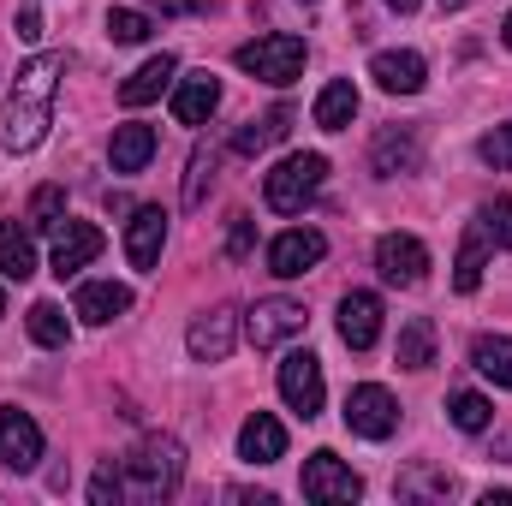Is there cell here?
Masks as SVG:
<instances>
[{
    "label": "cell",
    "instance_id": "cell-1",
    "mask_svg": "<svg viewBox=\"0 0 512 506\" xmlns=\"http://www.w3.org/2000/svg\"><path fill=\"white\" fill-rule=\"evenodd\" d=\"M60 78H66V54H36L30 66H18V78H12V90H6V102H0V149L30 155V149L48 137Z\"/></svg>",
    "mask_w": 512,
    "mask_h": 506
},
{
    "label": "cell",
    "instance_id": "cell-2",
    "mask_svg": "<svg viewBox=\"0 0 512 506\" xmlns=\"http://www.w3.org/2000/svg\"><path fill=\"white\" fill-rule=\"evenodd\" d=\"M120 477H126L131 501H167V495L179 489V477H185V453H179V441L149 435V441H137V447L126 453Z\"/></svg>",
    "mask_w": 512,
    "mask_h": 506
},
{
    "label": "cell",
    "instance_id": "cell-3",
    "mask_svg": "<svg viewBox=\"0 0 512 506\" xmlns=\"http://www.w3.org/2000/svg\"><path fill=\"white\" fill-rule=\"evenodd\" d=\"M322 179H328V161H322V155H286V161L262 179V197H268L274 215H304V209L316 203Z\"/></svg>",
    "mask_w": 512,
    "mask_h": 506
},
{
    "label": "cell",
    "instance_id": "cell-4",
    "mask_svg": "<svg viewBox=\"0 0 512 506\" xmlns=\"http://www.w3.org/2000/svg\"><path fill=\"white\" fill-rule=\"evenodd\" d=\"M239 72H251V78H262V84H292L298 72H304V36H292V30H268V36H256V42H245L239 54Z\"/></svg>",
    "mask_w": 512,
    "mask_h": 506
},
{
    "label": "cell",
    "instance_id": "cell-5",
    "mask_svg": "<svg viewBox=\"0 0 512 506\" xmlns=\"http://www.w3.org/2000/svg\"><path fill=\"white\" fill-rule=\"evenodd\" d=\"M346 429L364 435V441H387V435L399 429V405H393V393L376 387V381L352 387V393H346Z\"/></svg>",
    "mask_w": 512,
    "mask_h": 506
},
{
    "label": "cell",
    "instance_id": "cell-6",
    "mask_svg": "<svg viewBox=\"0 0 512 506\" xmlns=\"http://www.w3.org/2000/svg\"><path fill=\"white\" fill-rule=\"evenodd\" d=\"M280 399L310 423V417L322 411V399H328V387H322V358H310V352H286V364H280Z\"/></svg>",
    "mask_w": 512,
    "mask_h": 506
},
{
    "label": "cell",
    "instance_id": "cell-7",
    "mask_svg": "<svg viewBox=\"0 0 512 506\" xmlns=\"http://www.w3.org/2000/svg\"><path fill=\"white\" fill-rule=\"evenodd\" d=\"M310 328V310L298 304V298H262L251 310V346L256 352H268V346H286L292 334H304Z\"/></svg>",
    "mask_w": 512,
    "mask_h": 506
},
{
    "label": "cell",
    "instance_id": "cell-8",
    "mask_svg": "<svg viewBox=\"0 0 512 506\" xmlns=\"http://www.w3.org/2000/svg\"><path fill=\"white\" fill-rule=\"evenodd\" d=\"M0 465L6 471H36L42 465V429L18 405H0Z\"/></svg>",
    "mask_w": 512,
    "mask_h": 506
},
{
    "label": "cell",
    "instance_id": "cell-9",
    "mask_svg": "<svg viewBox=\"0 0 512 506\" xmlns=\"http://www.w3.org/2000/svg\"><path fill=\"white\" fill-rule=\"evenodd\" d=\"M364 495V483H358V471L352 465H340L334 453H310L304 459V501H358Z\"/></svg>",
    "mask_w": 512,
    "mask_h": 506
},
{
    "label": "cell",
    "instance_id": "cell-10",
    "mask_svg": "<svg viewBox=\"0 0 512 506\" xmlns=\"http://www.w3.org/2000/svg\"><path fill=\"white\" fill-rule=\"evenodd\" d=\"M376 268H382L387 286H423L429 280V251L411 233H387L382 245H376Z\"/></svg>",
    "mask_w": 512,
    "mask_h": 506
},
{
    "label": "cell",
    "instance_id": "cell-11",
    "mask_svg": "<svg viewBox=\"0 0 512 506\" xmlns=\"http://www.w3.org/2000/svg\"><path fill=\"white\" fill-rule=\"evenodd\" d=\"M322 256H328V239H322L316 227H292V233H280V239L268 245V274L298 280V274H310Z\"/></svg>",
    "mask_w": 512,
    "mask_h": 506
},
{
    "label": "cell",
    "instance_id": "cell-12",
    "mask_svg": "<svg viewBox=\"0 0 512 506\" xmlns=\"http://www.w3.org/2000/svg\"><path fill=\"white\" fill-rule=\"evenodd\" d=\"M233 340H239V310H203L197 322H191V334H185V346H191V358L197 364H221V358H233Z\"/></svg>",
    "mask_w": 512,
    "mask_h": 506
},
{
    "label": "cell",
    "instance_id": "cell-13",
    "mask_svg": "<svg viewBox=\"0 0 512 506\" xmlns=\"http://www.w3.org/2000/svg\"><path fill=\"white\" fill-rule=\"evenodd\" d=\"M340 340L352 352H370L382 340V298L376 292H346L340 298Z\"/></svg>",
    "mask_w": 512,
    "mask_h": 506
},
{
    "label": "cell",
    "instance_id": "cell-14",
    "mask_svg": "<svg viewBox=\"0 0 512 506\" xmlns=\"http://www.w3.org/2000/svg\"><path fill=\"white\" fill-rule=\"evenodd\" d=\"M161 245H167V209H155V203L131 209V221H126L131 268H155V262H161Z\"/></svg>",
    "mask_w": 512,
    "mask_h": 506
},
{
    "label": "cell",
    "instance_id": "cell-15",
    "mask_svg": "<svg viewBox=\"0 0 512 506\" xmlns=\"http://www.w3.org/2000/svg\"><path fill=\"white\" fill-rule=\"evenodd\" d=\"M370 78L382 84L387 96H417L423 84H429V66H423V54H411V48H387L370 60Z\"/></svg>",
    "mask_w": 512,
    "mask_h": 506
},
{
    "label": "cell",
    "instance_id": "cell-16",
    "mask_svg": "<svg viewBox=\"0 0 512 506\" xmlns=\"http://www.w3.org/2000/svg\"><path fill=\"white\" fill-rule=\"evenodd\" d=\"M102 227H90V221H60V239H54V274L66 280V274H78V268H90L96 256H102Z\"/></svg>",
    "mask_w": 512,
    "mask_h": 506
},
{
    "label": "cell",
    "instance_id": "cell-17",
    "mask_svg": "<svg viewBox=\"0 0 512 506\" xmlns=\"http://www.w3.org/2000/svg\"><path fill=\"white\" fill-rule=\"evenodd\" d=\"M215 108H221V78H215V72L179 78V90H173V120H179V126H209Z\"/></svg>",
    "mask_w": 512,
    "mask_h": 506
},
{
    "label": "cell",
    "instance_id": "cell-18",
    "mask_svg": "<svg viewBox=\"0 0 512 506\" xmlns=\"http://www.w3.org/2000/svg\"><path fill=\"white\" fill-rule=\"evenodd\" d=\"M417 161H423V137L417 126H387L376 137V173L393 179V173H417Z\"/></svg>",
    "mask_w": 512,
    "mask_h": 506
},
{
    "label": "cell",
    "instance_id": "cell-19",
    "mask_svg": "<svg viewBox=\"0 0 512 506\" xmlns=\"http://www.w3.org/2000/svg\"><path fill=\"white\" fill-rule=\"evenodd\" d=\"M239 453H245L251 465H274V459L286 453V429H280V417H268V411L245 417V429H239Z\"/></svg>",
    "mask_w": 512,
    "mask_h": 506
},
{
    "label": "cell",
    "instance_id": "cell-20",
    "mask_svg": "<svg viewBox=\"0 0 512 506\" xmlns=\"http://www.w3.org/2000/svg\"><path fill=\"white\" fill-rule=\"evenodd\" d=\"M131 310V286H120V280H90V286H78V316L84 322H114V316H126Z\"/></svg>",
    "mask_w": 512,
    "mask_h": 506
},
{
    "label": "cell",
    "instance_id": "cell-21",
    "mask_svg": "<svg viewBox=\"0 0 512 506\" xmlns=\"http://www.w3.org/2000/svg\"><path fill=\"white\" fill-rule=\"evenodd\" d=\"M173 72H179V60H173V54H155V60H143V66L131 72L126 84H120V102H126V108H143V102H155V96L173 84Z\"/></svg>",
    "mask_w": 512,
    "mask_h": 506
},
{
    "label": "cell",
    "instance_id": "cell-22",
    "mask_svg": "<svg viewBox=\"0 0 512 506\" xmlns=\"http://www.w3.org/2000/svg\"><path fill=\"white\" fill-rule=\"evenodd\" d=\"M108 155H114V173H143V167H149V155H155V126L126 120V126L114 131Z\"/></svg>",
    "mask_w": 512,
    "mask_h": 506
},
{
    "label": "cell",
    "instance_id": "cell-23",
    "mask_svg": "<svg viewBox=\"0 0 512 506\" xmlns=\"http://www.w3.org/2000/svg\"><path fill=\"white\" fill-rule=\"evenodd\" d=\"M358 120V84L352 78H334L322 96H316V126L322 131H346Z\"/></svg>",
    "mask_w": 512,
    "mask_h": 506
},
{
    "label": "cell",
    "instance_id": "cell-24",
    "mask_svg": "<svg viewBox=\"0 0 512 506\" xmlns=\"http://www.w3.org/2000/svg\"><path fill=\"white\" fill-rule=\"evenodd\" d=\"M429 364H435V322L411 316L399 328V370H429Z\"/></svg>",
    "mask_w": 512,
    "mask_h": 506
},
{
    "label": "cell",
    "instance_id": "cell-25",
    "mask_svg": "<svg viewBox=\"0 0 512 506\" xmlns=\"http://www.w3.org/2000/svg\"><path fill=\"white\" fill-rule=\"evenodd\" d=\"M0 274H6V280H30V274H36L30 233H18V221H0Z\"/></svg>",
    "mask_w": 512,
    "mask_h": 506
},
{
    "label": "cell",
    "instance_id": "cell-26",
    "mask_svg": "<svg viewBox=\"0 0 512 506\" xmlns=\"http://www.w3.org/2000/svg\"><path fill=\"white\" fill-rule=\"evenodd\" d=\"M286 131H292V108H274V114H262V120H251V126H239L233 149H239V155H262V149L280 143Z\"/></svg>",
    "mask_w": 512,
    "mask_h": 506
},
{
    "label": "cell",
    "instance_id": "cell-27",
    "mask_svg": "<svg viewBox=\"0 0 512 506\" xmlns=\"http://www.w3.org/2000/svg\"><path fill=\"white\" fill-rule=\"evenodd\" d=\"M471 364L495 381V387H512V340L507 334H483V340L471 346Z\"/></svg>",
    "mask_w": 512,
    "mask_h": 506
},
{
    "label": "cell",
    "instance_id": "cell-28",
    "mask_svg": "<svg viewBox=\"0 0 512 506\" xmlns=\"http://www.w3.org/2000/svg\"><path fill=\"white\" fill-rule=\"evenodd\" d=\"M30 340H36V346H48V352H60V346L72 340L66 310H60V304H48V298H42V304H30Z\"/></svg>",
    "mask_w": 512,
    "mask_h": 506
},
{
    "label": "cell",
    "instance_id": "cell-29",
    "mask_svg": "<svg viewBox=\"0 0 512 506\" xmlns=\"http://www.w3.org/2000/svg\"><path fill=\"white\" fill-rule=\"evenodd\" d=\"M66 221V191L60 185H36V197H30V233H54Z\"/></svg>",
    "mask_w": 512,
    "mask_h": 506
},
{
    "label": "cell",
    "instance_id": "cell-30",
    "mask_svg": "<svg viewBox=\"0 0 512 506\" xmlns=\"http://www.w3.org/2000/svg\"><path fill=\"white\" fill-rule=\"evenodd\" d=\"M209 191H215V149H197L191 173H185V209H203Z\"/></svg>",
    "mask_w": 512,
    "mask_h": 506
},
{
    "label": "cell",
    "instance_id": "cell-31",
    "mask_svg": "<svg viewBox=\"0 0 512 506\" xmlns=\"http://www.w3.org/2000/svg\"><path fill=\"white\" fill-rule=\"evenodd\" d=\"M453 423H459L465 435H483V429L495 423V405H489L483 393H453Z\"/></svg>",
    "mask_w": 512,
    "mask_h": 506
},
{
    "label": "cell",
    "instance_id": "cell-32",
    "mask_svg": "<svg viewBox=\"0 0 512 506\" xmlns=\"http://www.w3.org/2000/svg\"><path fill=\"white\" fill-rule=\"evenodd\" d=\"M453 286H459V292H477V286H483V233H471V239L459 245V262H453Z\"/></svg>",
    "mask_w": 512,
    "mask_h": 506
},
{
    "label": "cell",
    "instance_id": "cell-33",
    "mask_svg": "<svg viewBox=\"0 0 512 506\" xmlns=\"http://www.w3.org/2000/svg\"><path fill=\"white\" fill-rule=\"evenodd\" d=\"M108 36H114V42H143V36H149V12L114 6V12H108Z\"/></svg>",
    "mask_w": 512,
    "mask_h": 506
},
{
    "label": "cell",
    "instance_id": "cell-34",
    "mask_svg": "<svg viewBox=\"0 0 512 506\" xmlns=\"http://www.w3.org/2000/svg\"><path fill=\"white\" fill-rule=\"evenodd\" d=\"M477 155H483V161H489L495 173H507V167H512V120H507V126L489 131V137L477 143Z\"/></svg>",
    "mask_w": 512,
    "mask_h": 506
},
{
    "label": "cell",
    "instance_id": "cell-35",
    "mask_svg": "<svg viewBox=\"0 0 512 506\" xmlns=\"http://www.w3.org/2000/svg\"><path fill=\"white\" fill-rule=\"evenodd\" d=\"M483 233H489L495 245H507V251H512V203H507V197H495V203L483 209Z\"/></svg>",
    "mask_w": 512,
    "mask_h": 506
},
{
    "label": "cell",
    "instance_id": "cell-36",
    "mask_svg": "<svg viewBox=\"0 0 512 506\" xmlns=\"http://www.w3.org/2000/svg\"><path fill=\"white\" fill-rule=\"evenodd\" d=\"M90 501H96V506H114V501H126V477H120L114 465H102V471L90 477Z\"/></svg>",
    "mask_w": 512,
    "mask_h": 506
},
{
    "label": "cell",
    "instance_id": "cell-37",
    "mask_svg": "<svg viewBox=\"0 0 512 506\" xmlns=\"http://www.w3.org/2000/svg\"><path fill=\"white\" fill-rule=\"evenodd\" d=\"M251 239H256L251 215H233V233H227V256H251Z\"/></svg>",
    "mask_w": 512,
    "mask_h": 506
},
{
    "label": "cell",
    "instance_id": "cell-38",
    "mask_svg": "<svg viewBox=\"0 0 512 506\" xmlns=\"http://www.w3.org/2000/svg\"><path fill=\"white\" fill-rule=\"evenodd\" d=\"M399 489H405V495H447L453 483H447V477H411V483H399Z\"/></svg>",
    "mask_w": 512,
    "mask_h": 506
},
{
    "label": "cell",
    "instance_id": "cell-39",
    "mask_svg": "<svg viewBox=\"0 0 512 506\" xmlns=\"http://www.w3.org/2000/svg\"><path fill=\"white\" fill-rule=\"evenodd\" d=\"M155 12H167V18H179V12H209L215 0H149Z\"/></svg>",
    "mask_w": 512,
    "mask_h": 506
},
{
    "label": "cell",
    "instance_id": "cell-40",
    "mask_svg": "<svg viewBox=\"0 0 512 506\" xmlns=\"http://www.w3.org/2000/svg\"><path fill=\"white\" fill-rule=\"evenodd\" d=\"M18 36H24V42H36V36H42V18H36V12H30V6H24V12H18Z\"/></svg>",
    "mask_w": 512,
    "mask_h": 506
},
{
    "label": "cell",
    "instance_id": "cell-41",
    "mask_svg": "<svg viewBox=\"0 0 512 506\" xmlns=\"http://www.w3.org/2000/svg\"><path fill=\"white\" fill-rule=\"evenodd\" d=\"M387 6H399V12H411V6H417V0H387Z\"/></svg>",
    "mask_w": 512,
    "mask_h": 506
},
{
    "label": "cell",
    "instance_id": "cell-42",
    "mask_svg": "<svg viewBox=\"0 0 512 506\" xmlns=\"http://www.w3.org/2000/svg\"><path fill=\"white\" fill-rule=\"evenodd\" d=\"M501 36H507V48H512V12H507V30H501Z\"/></svg>",
    "mask_w": 512,
    "mask_h": 506
},
{
    "label": "cell",
    "instance_id": "cell-43",
    "mask_svg": "<svg viewBox=\"0 0 512 506\" xmlns=\"http://www.w3.org/2000/svg\"><path fill=\"white\" fill-rule=\"evenodd\" d=\"M0 316H6V292H0Z\"/></svg>",
    "mask_w": 512,
    "mask_h": 506
},
{
    "label": "cell",
    "instance_id": "cell-44",
    "mask_svg": "<svg viewBox=\"0 0 512 506\" xmlns=\"http://www.w3.org/2000/svg\"><path fill=\"white\" fill-rule=\"evenodd\" d=\"M447 6H465V0H447Z\"/></svg>",
    "mask_w": 512,
    "mask_h": 506
}]
</instances>
